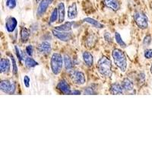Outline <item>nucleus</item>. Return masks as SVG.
Here are the masks:
<instances>
[{"label": "nucleus", "mask_w": 152, "mask_h": 152, "mask_svg": "<svg viewBox=\"0 0 152 152\" xmlns=\"http://www.w3.org/2000/svg\"><path fill=\"white\" fill-rule=\"evenodd\" d=\"M112 60L114 61L115 65L122 72H126L128 66L127 58L123 51L120 49L116 48L112 52Z\"/></svg>", "instance_id": "nucleus-1"}, {"label": "nucleus", "mask_w": 152, "mask_h": 152, "mask_svg": "<svg viewBox=\"0 0 152 152\" xmlns=\"http://www.w3.org/2000/svg\"><path fill=\"white\" fill-rule=\"evenodd\" d=\"M98 72L104 78H110L112 75V62L106 56H102L97 63Z\"/></svg>", "instance_id": "nucleus-2"}, {"label": "nucleus", "mask_w": 152, "mask_h": 152, "mask_svg": "<svg viewBox=\"0 0 152 152\" xmlns=\"http://www.w3.org/2000/svg\"><path fill=\"white\" fill-rule=\"evenodd\" d=\"M64 65L63 57L60 53H54L50 59V68L54 75H59Z\"/></svg>", "instance_id": "nucleus-3"}, {"label": "nucleus", "mask_w": 152, "mask_h": 152, "mask_svg": "<svg viewBox=\"0 0 152 152\" xmlns=\"http://www.w3.org/2000/svg\"><path fill=\"white\" fill-rule=\"evenodd\" d=\"M133 18L138 27L141 30L148 28V16L142 11H136L133 14Z\"/></svg>", "instance_id": "nucleus-4"}, {"label": "nucleus", "mask_w": 152, "mask_h": 152, "mask_svg": "<svg viewBox=\"0 0 152 152\" xmlns=\"http://www.w3.org/2000/svg\"><path fill=\"white\" fill-rule=\"evenodd\" d=\"M0 90L5 94H13L16 90V84L10 80H2L0 83Z\"/></svg>", "instance_id": "nucleus-5"}, {"label": "nucleus", "mask_w": 152, "mask_h": 152, "mask_svg": "<svg viewBox=\"0 0 152 152\" xmlns=\"http://www.w3.org/2000/svg\"><path fill=\"white\" fill-rule=\"evenodd\" d=\"M73 83L77 85H83L86 82V77L84 73L81 71L72 70L69 74Z\"/></svg>", "instance_id": "nucleus-6"}, {"label": "nucleus", "mask_w": 152, "mask_h": 152, "mask_svg": "<svg viewBox=\"0 0 152 152\" xmlns=\"http://www.w3.org/2000/svg\"><path fill=\"white\" fill-rule=\"evenodd\" d=\"M52 33L56 38H57L58 40L63 41V42H67L72 39V34L70 31L66 32V31H60L56 29H53Z\"/></svg>", "instance_id": "nucleus-7"}, {"label": "nucleus", "mask_w": 152, "mask_h": 152, "mask_svg": "<svg viewBox=\"0 0 152 152\" xmlns=\"http://www.w3.org/2000/svg\"><path fill=\"white\" fill-rule=\"evenodd\" d=\"M18 25V21L15 17H9L5 20V29L9 33H13Z\"/></svg>", "instance_id": "nucleus-8"}, {"label": "nucleus", "mask_w": 152, "mask_h": 152, "mask_svg": "<svg viewBox=\"0 0 152 152\" xmlns=\"http://www.w3.org/2000/svg\"><path fill=\"white\" fill-rule=\"evenodd\" d=\"M56 88L58 90H60L62 94H72V89L68 82H66V80L62 79L61 80L59 83H58Z\"/></svg>", "instance_id": "nucleus-9"}, {"label": "nucleus", "mask_w": 152, "mask_h": 152, "mask_svg": "<svg viewBox=\"0 0 152 152\" xmlns=\"http://www.w3.org/2000/svg\"><path fill=\"white\" fill-rule=\"evenodd\" d=\"M38 52L42 55H49L52 51V46L51 44L47 41H44L38 44L37 46Z\"/></svg>", "instance_id": "nucleus-10"}, {"label": "nucleus", "mask_w": 152, "mask_h": 152, "mask_svg": "<svg viewBox=\"0 0 152 152\" xmlns=\"http://www.w3.org/2000/svg\"><path fill=\"white\" fill-rule=\"evenodd\" d=\"M78 11L77 4L75 2H72L70 5H68V11H67V17L69 20H74L78 17Z\"/></svg>", "instance_id": "nucleus-11"}, {"label": "nucleus", "mask_w": 152, "mask_h": 152, "mask_svg": "<svg viewBox=\"0 0 152 152\" xmlns=\"http://www.w3.org/2000/svg\"><path fill=\"white\" fill-rule=\"evenodd\" d=\"M50 2L49 0H41L40 1L39 5H38L37 10V17H42L44 15L50 6Z\"/></svg>", "instance_id": "nucleus-12"}, {"label": "nucleus", "mask_w": 152, "mask_h": 152, "mask_svg": "<svg viewBox=\"0 0 152 152\" xmlns=\"http://www.w3.org/2000/svg\"><path fill=\"white\" fill-rule=\"evenodd\" d=\"M103 2L106 8L111 9L113 11H119L121 7L119 0H104Z\"/></svg>", "instance_id": "nucleus-13"}, {"label": "nucleus", "mask_w": 152, "mask_h": 152, "mask_svg": "<svg viewBox=\"0 0 152 152\" xmlns=\"http://www.w3.org/2000/svg\"><path fill=\"white\" fill-rule=\"evenodd\" d=\"M11 62L7 58H2L0 60V72L2 74H7L10 72Z\"/></svg>", "instance_id": "nucleus-14"}, {"label": "nucleus", "mask_w": 152, "mask_h": 152, "mask_svg": "<svg viewBox=\"0 0 152 152\" xmlns=\"http://www.w3.org/2000/svg\"><path fill=\"white\" fill-rule=\"evenodd\" d=\"M121 84L125 92L129 93V94H133V93H135L134 84H133V82H132L129 78H124Z\"/></svg>", "instance_id": "nucleus-15"}, {"label": "nucleus", "mask_w": 152, "mask_h": 152, "mask_svg": "<svg viewBox=\"0 0 152 152\" xmlns=\"http://www.w3.org/2000/svg\"><path fill=\"white\" fill-rule=\"evenodd\" d=\"M58 11H59V23L62 24L66 18V7L63 2H60L57 5Z\"/></svg>", "instance_id": "nucleus-16"}, {"label": "nucleus", "mask_w": 152, "mask_h": 152, "mask_svg": "<svg viewBox=\"0 0 152 152\" xmlns=\"http://www.w3.org/2000/svg\"><path fill=\"white\" fill-rule=\"evenodd\" d=\"M83 21L85 22V23H88L90 25H91L92 27H95V28L97 29H103L104 28V24H103L102 23L99 21L96 20V19H94L92 18H85L83 19Z\"/></svg>", "instance_id": "nucleus-17"}, {"label": "nucleus", "mask_w": 152, "mask_h": 152, "mask_svg": "<svg viewBox=\"0 0 152 152\" xmlns=\"http://www.w3.org/2000/svg\"><path fill=\"white\" fill-rule=\"evenodd\" d=\"M82 59L85 65L88 67H91L94 64V58H93L92 54L88 51H84V53H82Z\"/></svg>", "instance_id": "nucleus-18"}, {"label": "nucleus", "mask_w": 152, "mask_h": 152, "mask_svg": "<svg viewBox=\"0 0 152 152\" xmlns=\"http://www.w3.org/2000/svg\"><path fill=\"white\" fill-rule=\"evenodd\" d=\"M110 92L112 94H123L124 92L123 88L122 87V84L119 83H113L110 85Z\"/></svg>", "instance_id": "nucleus-19"}, {"label": "nucleus", "mask_w": 152, "mask_h": 152, "mask_svg": "<svg viewBox=\"0 0 152 152\" xmlns=\"http://www.w3.org/2000/svg\"><path fill=\"white\" fill-rule=\"evenodd\" d=\"M30 38V31L25 27H22L20 31V40L22 44H25Z\"/></svg>", "instance_id": "nucleus-20"}, {"label": "nucleus", "mask_w": 152, "mask_h": 152, "mask_svg": "<svg viewBox=\"0 0 152 152\" xmlns=\"http://www.w3.org/2000/svg\"><path fill=\"white\" fill-rule=\"evenodd\" d=\"M73 23L71 21H66L65 23H62V24H60V26L55 27L56 30H58V31H66V32H68L70 31L72 28Z\"/></svg>", "instance_id": "nucleus-21"}, {"label": "nucleus", "mask_w": 152, "mask_h": 152, "mask_svg": "<svg viewBox=\"0 0 152 152\" xmlns=\"http://www.w3.org/2000/svg\"><path fill=\"white\" fill-rule=\"evenodd\" d=\"M97 41V36L94 34V33H90V35L88 36L86 39V45L88 47L91 48L93 46H95V44Z\"/></svg>", "instance_id": "nucleus-22"}, {"label": "nucleus", "mask_w": 152, "mask_h": 152, "mask_svg": "<svg viewBox=\"0 0 152 152\" xmlns=\"http://www.w3.org/2000/svg\"><path fill=\"white\" fill-rule=\"evenodd\" d=\"M63 62H64V66L66 70H71L73 68L72 60L71 57L68 55H65L63 57Z\"/></svg>", "instance_id": "nucleus-23"}, {"label": "nucleus", "mask_w": 152, "mask_h": 152, "mask_svg": "<svg viewBox=\"0 0 152 152\" xmlns=\"http://www.w3.org/2000/svg\"><path fill=\"white\" fill-rule=\"evenodd\" d=\"M57 20H59V11H58V9L56 8L52 11L50 17V20H49V23L50 24H54L55 22L57 21Z\"/></svg>", "instance_id": "nucleus-24"}, {"label": "nucleus", "mask_w": 152, "mask_h": 152, "mask_svg": "<svg viewBox=\"0 0 152 152\" xmlns=\"http://www.w3.org/2000/svg\"><path fill=\"white\" fill-rule=\"evenodd\" d=\"M24 62H25V66L27 67V68H34L35 66H38L39 63H38L37 61L33 60V58H31V56H29V57L25 58L24 60Z\"/></svg>", "instance_id": "nucleus-25"}, {"label": "nucleus", "mask_w": 152, "mask_h": 152, "mask_svg": "<svg viewBox=\"0 0 152 152\" xmlns=\"http://www.w3.org/2000/svg\"><path fill=\"white\" fill-rule=\"evenodd\" d=\"M114 37L115 40H116V42L118 44L119 46H121L122 48H126V44L124 42V40H123L120 33H118V32H116L114 34Z\"/></svg>", "instance_id": "nucleus-26"}, {"label": "nucleus", "mask_w": 152, "mask_h": 152, "mask_svg": "<svg viewBox=\"0 0 152 152\" xmlns=\"http://www.w3.org/2000/svg\"><path fill=\"white\" fill-rule=\"evenodd\" d=\"M10 58H11V63H12V72H13L14 75H17L18 74V66H17V64H16V61L15 60V58L12 55L10 56Z\"/></svg>", "instance_id": "nucleus-27"}, {"label": "nucleus", "mask_w": 152, "mask_h": 152, "mask_svg": "<svg viewBox=\"0 0 152 152\" xmlns=\"http://www.w3.org/2000/svg\"><path fill=\"white\" fill-rule=\"evenodd\" d=\"M16 5H17L16 0H6L5 2V5L9 9H14L16 7Z\"/></svg>", "instance_id": "nucleus-28"}, {"label": "nucleus", "mask_w": 152, "mask_h": 152, "mask_svg": "<svg viewBox=\"0 0 152 152\" xmlns=\"http://www.w3.org/2000/svg\"><path fill=\"white\" fill-rule=\"evenodd\" d=\"M145 82V75L144 72H141L138 76V83H139V85L141 86L143 85Z\"/></svg>", "instance_id": "nucleus-29"}, {"label": "nucleus", "mask_w": 152, "mask_h": 152, "mask_svg": "<svg viewBox=\"0 0 152 152\" xmlns=\"http://www.w3.org/2000/svg\"><path fill=\"white\" fill-rule=\"evenodd\" d=\"M104 40H106V42H107L108 44H111V43L112 42V35H111V33H110V32H105V33H104Z\"/></svg>", "instance_id": "nucleus-30"}, {"label": "nucleus", "mask_w": 152, "mask_h": 152, "mask_svg": "<svg viewBox=\"0 0 152 152\" xmlns=\"http://www.w3.org/2000/svg\"><path fill=\"white\" fill-rule=\"evenodd\" d=\"M151 42V37L150 35H147L145 37L143 40V45L144 46H148Z\"/></svg>", "instance_id": "nucleus-31"}, {"label": "nucleus", "mask_w": 152, "mask_h": 152, "mask_svg": "<svg viewBox=\"0 0 152 152\" xmlns=\"http://www.w3.org/2000/svg\"><path fill=\"white\" fill-rule=\"evenodd\" d=\"M144 56L145 59H148V60H150L152 58V50L151 49H147L145 50V53H144Z\"/></svg>", "instance_id": "nucleus-32"}, {"label": "nucleus", "mask_w": 152, "mask_h": 152, "mask_svg": "<svg viewBox=\"0 0 152 152\" xmlns=\"http://www.w3.org/2000/svg\"><path fill=\"white\" fill-rule=\"evenodd\" d=\"M25 50H26L27 54L29 56H32L33 54V47L32 45H28V46H26V49H25Z\"/></svg>", "instance_id": "nucleus-33"}, {"label": "nucleus", "mask_w": 152, "mask_h": 152, "mask_svg": "<svg viewBox=\"0 0 152 152\" xmlns=\"http://www.w3.org/2000/svg\"><path fill=\"white\" fill-rule=\"evenodd\" d=\"M24 84L27 88H28L29 87H30V84H31V78H29L28 75H24Z\"/></svg>", "instance_id": "nucleus-34"}, {"label": "nucleus", "mask_w": 152, "mask_h": 152, "mask_svg": "<svg viewBox=\"0 0 152 152\" xmlns=\"http://www.w3.org/2000/svg\"><path fill=\"white\" fill-rule=\"evenodd\" d=\"M84 92L86 94H96V91L92 88H87L86 89H84Z\"/></svg>", "instance_id": "nucleus-35"}, {"label": "nucleus", "mask_w": 152, "mask_h": 152, "mask_svg": "<svg viewBox=\"0 0 152 152\" xmlns=\"http://www.w3.org/2000/svg\"><path fill=\"white\" fill-rule=\"evenodd\" d=\"M15 52H16V55H17V57H18V59L19 60V61L21 62L22 56L21 55L20 50H19V48H18V46H15Z\"/></svg>", "instance_id": "nucleus-36"}, {"label": "nucleus", "mask_w": 152, "mask_h": 152, "mask_svg": "<svg viewBox=\"0 0 152 152\" xmlns=\"http://www.w3.org/2000/svg\"><path fill=\"white\" fill-rule=\"evenodd\" d=\"M81 92H80L79 90H72V94H80Z\"/></svg>", "instance_id": "nucleus-37"}, {"label": "nucleus", "mask_w": 152, "mask_h": 152, "mask_svg": "<svg viewBox=\"0 0 152 152\" xmlns=\"http://www.w3.org/2000/svg\"><path fill=\"white\" fill-rule=\"evenodd\" d=\"M150 72H151V74H152V64H151V68H150Z\"/></svg>", "instance_id": "nucleus-38"}, {"label": "nucleus", "mask_w": 152, "mask_h": 152, "mask_svg": "<svg viewBox=\"0 0 152 152\" xmlns=\"http://www.w3.org/2000/svg\"><path fill=\"white\" fill-rule=\"evenodd\" d=\"M49 1H50V4L52 3V2H53V0H49Z\"/></svg>", "instance_id": "nucleus-39"}, {"label": "nucleus", "mask_w": 152, "mask_h": 152, "mask_svg": "<svg viewBox=\"0 0 152 152\" xmlns=\"http://www.w3.org/2000/svg\"><path fill=\"white\" fill-rule=\"evenodd\" d=\"M36 2H40V1H41V0H35Z\"/></svg>", "instance_id": "nucleus-40"}]
</instances>
